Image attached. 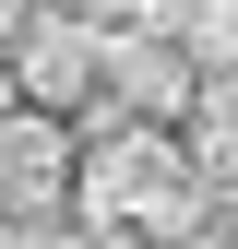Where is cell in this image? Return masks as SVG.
Returning a JSON list of instances; mask_svg holds the SVG:
<instances>
[{
	"instance_id": "cell-1",
	"label": "cell",
	"mask_w": 238,
	"mask_h": 249,
	"mask_svg": "<svg viewBox=\"0 0 238 249\" xmlns=\"http://www.w3.org/2000/svg\"><path fill=\"white\" fill-rule=\"evenodd\" d=\"M72 213L143 237V249H191L215 226V178H191L167 119H83L72 131Z\"/></svg>"
},
{
	"instance_id": "cell-2",
	"label": "cell",
	"mask_w": 238,
	"mask_h": 249,
	"mask_svg": "<svg viewBox=\"0 0 238 249\" xmlns=\"http://www.w3.org/2000/svg\"><path fill=\"white\" fill-rule=\"evenodd\" d=\"M0 59H12V95L36 119H107V48L83 36L72 12H24L12 36H0Z\"/></svg>"
},
{
	"instance_id": "cell-3",
	"label": "cell",
	"mask_w": 238,
	"mask_h": 249,
	"mask_svg": "<svg viewBox=\"0 0 238 249\" xmlns=\"http://www.w3.org/2000/svg\"><path fill=\"white\" fill-rule=\"evenodd\" d=\"M202 71H226V48H202L191 24H155V36L107 48V119H178L202 95Z\"/></svg>"
},
{
	"instance_id": "cell-4",
	"label": "cell",
	"mask_w": 238,
	"mask_h": 249,
	"mask_svg": "<svg viewBox=\"0 0 238 249\" xmlns=\"http://www.w3.org/2000/svg\"><path fill=\"white\" fill-rule=\"evenodd\" d=\"M36 213H72V119L12 107L0 119V237L36 226Z\"/></svg>"
},
{
	"instance_id": "cell-5",
	"label": "cell",
	"mask_w": 238,
	"mask_h": 249,
	"mask_svg": "<svg viewBox=\"0 0 238 249\" xmlns=\"http://www.w3.org/2000/svg\"><path fill=\"white\" fill-rule=\"evenodd\" d=\"M72 24H83L96 48H119V36H155V24H178V12H167V0H83Z\"/></svg>"
},
{
	"instance_id": "cell-6",
	"label": "cell",
	"mask_w": 238,
	"mask_h": 249,
	"mask_svg": "<svg viewBox=\"0 0 238 249\" xmlns=\"http://www.w3.org/2000/svg\"><path fill=\"white\" fill-rule=\"evenodd\" d=\"M167 12H178V24H191V36H202V48H226V0H167Z\"/></svg>"
},
{
	"instance_id": "cell-7",
	"label": "cell",
	"mask_w": 238,
	"mask_h": 249,
	"mask_svg": "<svg viewBox=\"0 0 238 249\" xmlns=\"http://www.w3.org/2000/svg\"><path fill=\"white\" fill-rule=\"evenodd\" d=\"M83 249H143V237H119V226H83Z\"/></svg>"
},
{
	"instance_id": "cell-8",
	"label": "cell",
	"mask_w": 238,
	"mask_h": 249,
	"mask_svg": "<svg viewBox=\"0 0 238 249\" xmlns=\"http://www.w3.org/2000/svg\"><path fill=\"white\" fill-rule=\"evenodd\" d=\"M24 12H36V0H0V36H12V24H24Z\"/></svg>"
},
{
	"instance_id": "cell-9",
	"label": "cell",
	"mask_w": 238,
	"mask_h": 249,
	"mask_svg": "<svg viewBox=\"0 0 238 249\" xmlns=\"http://www.w3.org/2000/svg\"><path fill=\"white\" fill-rule=\"evenodd\" d=\"M12 107H24V95H12V59H0V119H12Z\"/></svg>"
}]
</instances>
